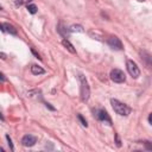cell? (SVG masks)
Masks as SVG:
<instances>
[{"label":"cell","mask_w":152,"mask_h":152,"mask_svg":"<svg viewBox=\"0 0 152 152\" xmlns=\"http://www.w3.org/2000/svg\"><path fill=\"white\" fill-rule=\"evenodd\" d=\"M78 80H80V83H81V100L83 102H86V101H88V99L90 96L89 84H88L87 78L83 75H78Z\"/></svg>","instance_id":"7a4b0ae2"},{"label":"cell","mask_w":152,"mask_h":152,"mask_svg":"<svg viewBox=\"0 0 152 152\" xmlns=\"http://www.w3.org/2000/svg\"><path fill=\"white\" fill-rule=\"evenodd\" d=\"M107 43H108V45H109L112 49H114V50H122V49H124V45H122L121 40H120L118 37H110Z\"/></svg>","instance_id":"8992f818"},{"label":"cell","mask_w":152,"mask_h":152,"mask_svg":"<svg viewBox=\"0 0 152 152\" xmlns=\"http://www.w3.org/2000/svg\"><path fill=\"white\" fill-rule=\"evenodd\" d=\"M0 81H1V82H5V81H6V77H5V75H4L2 72H0Z\"/></svg>","instance_id":"ac0fdd59"},{"label":"cell","mask_w":152,"mask_h":152,"mask_svg":"<svg viewBox=\"0 0 152 152\" xmlns=\"http://www.w3.org/2000/svg\"><path fill=\"white\" fill-rule=\"evenodd\" d=\"M31 72H32L33 75H42V74H45V70H44L42 66L33 64V65L31 66Z\"/></svg>","instance_id":"30bf717a"},{"label":"cell","mask_w":152,"mask_h":152,"mask_svg":"<svg viewBox=\"0 0 152 152\" xmlns=\"http://www.w3.org/2000/svg\"><path fill=\"white\" fill-rule=\"evenodd\" d=\"M77 118H78V120H80V122H81V125H82V126H84V127H87V126H88V124H87L86 119H84L81 114H77Z\"/></svg>","instance_id":"5bb4252c"},{"label":"cell","mask_w":152,"mask_h":152,"mask_svg":"<svg viewBox=\"0 0 152 152\" xmlns=\"http://www.w3.org/2000/svg\"><path fill=\"white\" fill-rule=\"evenodd\" d=\"M31 51H32V53H33V55H34V56H36L37 58H39V59H42V57H40V56H39V55H38V53H37V52H36V51L33 50V49H31Z\"/></svg>","instance_id":"d6986e66"},{"label":"cell","mask_w":152,"mask_h":152,"mask_svg":"<svg viewBox=\"0 0 152 152\" xmlns=\"http://www.w3.org/2000/svg\"><path fill=\"white\" fill-rule=\"evenodd\" d=\"M148 122H150V125H152V114L148 115Z\"/></svg>","instance_id":"7402d4cb"},{"label":"cell","mask_w":152,"mask_h":152,"mask_svg":"<svg viewBox=\"0 0 152 152\" xmlns=\"http://www.w3.org/2000/svg\"><path fill=\"white\" fill-rule=\"evenodd\" d=\"M36 142H37V138H36L34 135H32V134H26V135H24L23 139H21V144H23L24 146H26V147H31V146H33Z\"/></svg>","instance_id":"52a82bcc"},{"label":"cell","mask_w":152,"mask_h":152,"mask_svg":"<svg viewBox=\"0 0 152 152\" xmlns=\"http://www.w3.org/2000/svg\"><path fill=\"white\" fill-rule=\"evenodd\" d=\"M109 76H110V80L113 82H115V83H122L126 80L125 72L122 70H120V69H113L110 71V75Z\"/></svg>","instance_id":"3957f363"},{"label":"cell","mask_w":152,"mask_h":152,"mask_svg":"<svg viewBox=\"0 0 152 152\" xmlns=\"http://www.w3.org/2000/svg\"><path fill=\"white\" fill-rule=\"evenodd\" d=\"M126 65H127V70H128L129 75L133 78H138L140 76V70H139V68H138V65H137V63L134 61L128 59L127 63H126Z\"/></svg>","instance_id":"277c9868"},{"label":"cell","mask_w":152,"mask_h":152,"mask_svg":"<svg viewBox=\"0 0 152 152\" xmlns=\"http://www.w3.org/2000/svg\"><path fill=\"white\" fill-rule=\"evenodd\" d=\"M58 32L62 34V36H64V37H66L69 33H70V30H66L62 24H59L58 25Z\"/></svg>","instance_id":"8fae6325"},{"label":"cell","mask_w":152,"mask_h":152,"mask_svg":"<svg viewBox=\"0 0 152 152\" xmlns=\"http://www.w3.org/2000/svg\"><path fill=\"white\" fill-rule=\"evenodd\" d=\"M27 11L31 13V14H36L37 13V6L33 5V4H27Z\"/></svg>","instance_id":"4fadbf2b"},{"label":"cell","mask_w":152,"mask_h":152,"mask_svg":"<svg viewBox=\"0 0 152 152\" xmlns=\"http://www.w3.org/2000/svg\"><path fill=\"white\" fill-rule=\"evenodd\" d=\"M45 107H46V108H49V109H51V110H55V108H53L50 103H48V102H45Z\"/></svg>","instance_id":"e0dca14e"},{"label":"cell","mask_w":152,"mask_h":152,"mask_svg":"<svg viewBox=\"0 0 152 152\" xmlns=\"http://www.w3.org/2000/svg\"><path fill=\"white\" fill-rule=\"evenodd\" d=\"M0 28H1L2 31H5V32L11 33V34H17V28H15L14 26L7 24V23H5V24H0Z\"/></svg>","instance_id":"ba28073f"},{"label":"cell","mask_w":152,"mask_h":152,"mask_svg":"<svg viewBox=\"0 0 152 152\" xmlns=\"http://www.w3.org/2000/svg\"><path fill=\"white\" fill-rule=\"evenodd\" d=\"M96 118H97V120H100V121H102V122H104V124H107V125H109V126L112 125V120H110L108 113H107L104 109H99V110H96Z\"/></svg>","instance_id":"5b68a950"},{"label":"cell","mask_w":152,"mask_h":152,"mask_svg":"<svg viewBox=\"0 0 152 152\" xmlns=\"http://www.w3.org/2000/svg\"><path fill=\"white\" fill-rule=\"evenodd\" d=\"M1 8H2V7H1V6H0V10H1Z\"/></svg>","instance_id":"484cf974"},{"label":"cell","mask_w":152,"mask_h":152,"mask_svg":"<svg viewBox=\"0 0 152 152\" xmlns=\"http://www.w3.org/2000/svg\"><path fill=\"white\" fill-rule=\"evenodd\" d=\"M138 1H139V2H142V1H145V0H138Z\"/></svg>","instance_id":"d4e9b609"},{"label":"cell","mask_w":152,"mask_h":152,"mask_svg":"<svg viewBox=\"0 0 152 152\" xmlns=\"http://www.w3.org/2000/svg\"><path fill=\"white\" fill-rule=\"evenodd\" d=\"M62 44H63V46H64V48H66V50H68L69 52H71V53H76L75 48L72 46V44H71L68 39H65V38H64V39L62 40Z\"/></svg>","instance_id":"9c48e42d"},{"label":"cell","mask_w":152,"mask_h":152,"mask_svg":"<svg viewBox=\"0 0 152 152\" xmlns=\"http://www.w3.org/2000/svg\"><path fill=\"white\" fill-rule=\"evenodd\" d=\"M6 140H7V144H8L10 148L13 151V150H14V146H13V144H12V140H11V138H10V135H8V134H6Z\"/></svg>","instance_id":"9a60e30c"},{"label":"cell","mask_w":152,"mask_h":152,"mask_svg":"<svg viewBox=\"0 0 152 152\" xmlns=\"http://www.w3.org/2000/svg\"><path fill=\"white\" fill-rule=\"evenodd\" d=\"M31 0H17V2H15V5L17 6H21L23 4H28Z\"/></svg>","instance_id":"2e32d148"},{"label":"cell","mask_w":152,"mask_h":152,"mask_svg":"<svg viewBox=\"0 0 152 152\" xmlns=\"http://www.w3.org/2000/svg\"><path fill=\"white\" fill-rule=\"evenodd\" d=\"M0 119H1V120H4V116L1 115V113H0Z\"/></svg>","instance_id":"cb8c5ba5"},{"label":"cell","mask_w":152,"mask_h":152,"mask_svg":"<svg viewBox=\"0 0 152 152\" xmlns=\"http://www.w3.org/2000/svg\"><path fill=\"white\" fill-rule=\"evenodd\" d=\"M115 139H116V145H118V146H121V142H120V139H119L118 135H115Z\"/></svg>","instance_id":"ffe728a7"},{"label":"cell","mask_w":152,"mask_h":152,"mask_svg":"<svg viewBox=\"0 0 152 152\" xmlns=\"http://www.w3.org/2000/svg\"><path fill=\"white\" fill-rule=\"evenodd\" d=\"M69 30H70V32H84V30L81 25H72V26H70Z\"/></svg>","instance_id":"7c38bea8"},{"label":"cell","mask_w":152,"mask_h":152,"mask_svg":"<svg viewBox=\"0 0 152 152\" xmlns=\"http://www.w3.org/2000/svg\"><path fill=\"white\" fill-rule=\"evenodd\" d=\"M110 103H112V107H113L114 112H115L116 114H119V115L127 116V115L131 113V108H129L127 104L120 102V101L116 100V99H112V100H110Z\"/></svg>","instance_id":"6da1fadb"},{"label":"cell","mask_w":152,"mask_h":152,"mask_svg":"<svg viewBox=\"0 0 152 152\" xmlns=\"http://www.w3.org/2000/svg\"><path fill=\"white\" fill-rule=\"evenodd\" d=\"M0 58L1 59H6V55L5 53H0Z\"/></svg>","instance_id":"603a6c76"},{"label":"cell","mask_w":152,"mask_h":152,"mask_svg":"<svg viewBox=\"0 0 152 152\" xmlns=\"http://www.w3.org/2000/svg\"><path fill=\"white\" fill-rule=\"evenodd\" d=\"M145 144H146V147H147V150H152V146L150 145V141H145Z\"/></svg>","instance_id":"44dd1931"}]
</instances>
